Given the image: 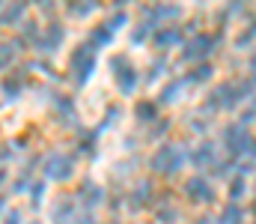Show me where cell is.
Here are the masks:
<instances>
[]
</instances>
